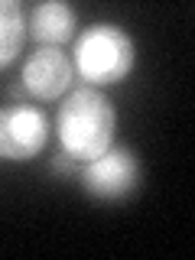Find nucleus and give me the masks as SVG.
I'll return each instance as SVG.
<instances>
[{
  "label": "nucleus",
  "mask_w": 195,
  "mask_h": 260,
  "mask_svg": "<svg viewBox=\"0 0 195 260\" xmlns=\"http://www.w3.org/2000/svg\"><path fill=\"white\" fill-rule=\"evenodd\" d=\"M26 39V16L20 4L13 0H0V69H7L23 49Z\"/></svg>",
  "instance_id": "0eeeda50"
},
{
  "label": "nucleus",
  "mask_w": 195,
  "mask_h": 260,
  "mask_svg": "<svg viewBox=\"0 0 195 260\" xmlns=\"http://www.w3.org/2000/svg\"><path fill=\"white\" fill-rule=\"evenodd\" d=\"M29 36L43 46H62L75 36L78 16L69 4L62 0H46V4H36L29 10Z\"/></svg>",
  "instance_id": "423d86ee"
},
{
  "label": "nucleus",
  "mask_w": 195,
  "mask_h": 260,
  "mask_svg": "<svg viewBox=\"0 0 195 260\" xmlns=\"http://www.w3.org/2000/svg\"><path fill=\"white\" fill-rule=\"evenodd\" d=\"M72 81H75V69H72V59L59 46H39L23 62L20 85L36 101H55V98H62L72 88Z\"/></svg>",
  "instance_id": "39448f33"
},
{
  "label": "nucleus",
  "mask_w": 195,
  "mask_h": 260,
  "mask_svg": "<svg viewBox=\"0 0 195 260\" xmlns=\"http://www.w3.org/2000/svg\"><path fill=\"white\" fill-rule=\"evenodd\" d=\"M114 130H117L114 101L91 85L75 88L59 104L55 137H59V150L72 162H88V159L101 156L114 143Z\"/></svg>",
  "instance_id": "f257e3e1"
},
{
  "label": "nucleus",
  "mask_w": 195,
  "mask_h": 260,
  "mask_svg": "<svg viewBox=\"0 0 195 260\" xmlns=\"http://www.w3.org/2000/svg\"><path fill=\"white\" fill-rule=\"evenodd\" d=\"M134 62H137V43L117 23H91L75 39L72 69L91 88L124 81L134 72Z\"/></svg>",
  "instance_id": "f03ea898"
},
{
  "label": "nucleus",
  "mask_w": 195,
  "mask_h": 260,
  "mask_svg": "<svg viewBox=\"0 0 195 260\" xmlns=\"http://www.w3.org/2000/svg\"><path fill=\"white\" fill-rule=\"evenodd\" d=\"M49 143V117L39 108L16 104L0 108V159L4 162H29Z\"/></svg>",
  "instance_id": "20e7f679"
},
{
  "label": "nucleus",
  "mask_w": 195,
  "mask_h": 260,
  "mask_svg": "<svg viewBox=\"0 0 195 260\" xmlns=\"http://www.w3.org/2000/svg\"><path fill=\"white\" fill-rule=\"evenodd\" d=\"M140 156L130 146H108L101 156L81 162V185L104 202L127 199L140 185Z\"/></svg>",
  "instance_id": "7ed1b4c3"
}]
</instances>
